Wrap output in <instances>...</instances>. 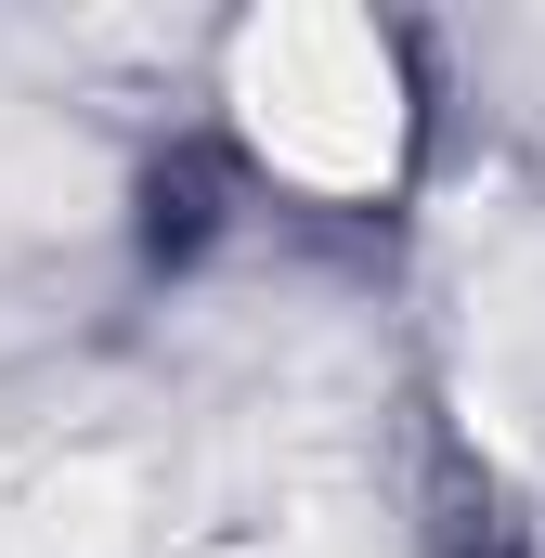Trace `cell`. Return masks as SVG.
<instances>
[{"label":"cell","instance_id":"obj_1","mask_svg":"<svg viewBox=\"0 0 545 558\" xmlns=\"http://www.w3.org/2000/svg\"><path fill=\"white\" fill-rule=\"evenodd\" d=\"M234 131L261 169L312 195H377L403 169V65L364 13L286 0L261 26H234Z\"/></svg>","mask_w":545,"mask_h":558}]
</instances>
